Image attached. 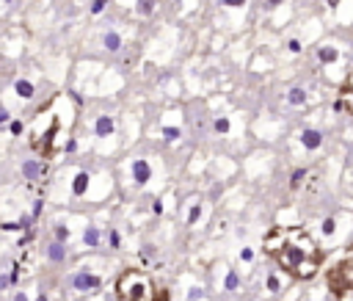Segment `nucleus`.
<instances>
[{"label":"nucleus","instance_id":"1","mask_svg":"<svg viewBox=\"0 0 353 301\" xmlns=\"http://www.w3.org/2000/svg\"><path fill=\"white\" fill-rule=\"evenodd\" d=\"M262 246L293 279H312L323 263V252L317 249L315 238L301 227H273L265 235Z\"/></svg>","mask_w":353,"mask_h":301},{"label":"nucleus","instance_id":"2","mask_svg":"<svg viewBox=\"0 0 353 301\" xmlns=\"http://www.w3.org/2000/svg\"><path fill=\"white\" fill-rule=\"evenodd\" d=\"M116 299L119 301H157V290L149 274L130 268L116 282Z\"/></svg>","mask_w":353,"mask_h":301},{"label":"nucleus","instance_id":"3","mask_svg":"<svg viewBox=\"0 0 353 301\" xmlns=\"http://www.w3.org/2000/svg\"><path fill=\"white\" fill-rule=\"evenodd\" d=\"M329 285H331V290H334L337 296L353 293V260L340 263V266L329 274Z\"/></svg>","mask_w":353,"mask_h":301},{"label":"nucleus","instance_id":"4","mask_svg":"<svg viewBox=\"0 0 353 301\" xmlns=\"http://www.w3.org/2000/svg\"><path fill=\"white\" fill-rule=\"evenodd\" d=\"M55 133H58V122H50L47 133H36V136H33V147H36L44 158H50L53 149H55Z\"/></svg>","mask_w":353,"mask_h":301},{"label":"nucleus","instance_id":"5","mask_svg":"<svg viewBox=\"0 0 353 301\" xmlns=\"http://www.w3.org/2000/svg\"><path fill=\"white\" fill-rule=\"evenodd\" d=\"M102 285V277L100 274H91V271H78L72 277V288L78 290V293H91V290H97Z\"/></svg>","mask_w":353,"mask_h":301},{"label":"nucleus","instance_id":"6","mask_svg":"<svg viewBox=\"0 0 353 301\" xmlns=\"http://www.w3.org/2000/svg\"><path fill=\"white\" fill-rule=\"evenodd\" d=\"M334 108H337V111H342V113H348V116H353V72L348 75V80L342 83Z\"/></svg>","mask_w":353,"mask_h":301},{"label":"nucleus","instance_id":"7","mask_svg":"<svg viewBox=\"0 0 353 301\" xmlns=\"http://www.w3.org/2000/svg\"><path fill=\"white\" fill-rule=\"evenodd\" d=\"M149 180H152L149 160H132V183H135V185H146Z\"/></svg>","mask_w":353,"mask_h":301},{"label":"nucleus","instance_id":"8","mask_svg":"<svg viewBox=\"0 0 353 301\" xmlns=\"http://www.w3.org/2000/svg\"><path fill=\"white\" fill-rule=\"evenodd\" d=\"M22 174H25V180H42L47 174V163L44 160H25Z\"/></svg>","mask_w":353,"mask_h":301},{"label":"nucleus","instance_id":"9","mask_svg":"<svg viewBox=\"0 0 353 301\" xmlns=\"http://www.w3.org/2000/svg\"><path fill=\"white\" fill-rule=\"evenodd\" d=\"M114 130H116V122L108 116V113H102V116H97V122H94V133L100 138H108V136H114Z\"/></svg>","mask_w":353,"mask_h":301},{"label":"nucleus","instance_id":"10","mask_svg":"<svg viewBox=\"0 0 353 301\" xmlns=\"http://www.w3.org/2000/svg\"><path fill=\"white\" fill-rule=\"evenodd\" d=\"M301 144H304L306 149H317L323 144V133L320 130H304L301 133Z\"/></svg>","mask_w":353,"mask_h":301},{"label":"nucleus","instance_id":"11","mask_svg":"<svg viewBox=\"0 0 353 301\" xmlns=\"http://www.w3.org/2000/svg\"><path fill=\"white\" fill-rule=\"evenodd\" d=\"M47 260H53V263H64L66 260V249H64V243H50L47 246Z\"/></svg>","mask_w":353,"mask_h":301},{"label":"nucleus","instance_id":"12","mask_svg":"<svg viewBox=\"0 0 353 301\" xmlns=\"http://www.w3.org/2000/svg\"><path fill=\"white\" fill-rule=\"evenodd\" d=\"M284 285H287V282H284V279H281V277H279V274H276V271L265 277V288H268L270 293H281V290H284Z\"/></svg>","mask_w":353,"mask_h":301},{"label":"nucleus","instance_id":"13","mask_svg":"<svg viewBox=\"0 0 353 301\" xmlns=\"http://www.w3.org/2000/svg\"><path fill=\"white\" fill-rule=\"evenodd\" d=\"M86 188H89V171H80L78 177H75V183H72V194L75 196H83Z\"/></svg>","mask_w":353,"mask_h":301},{"label":"nucleus","instance_id":"14","mask_svg":"<svg viewBox=\"0 0 353 301\" xmlns=\"http://www.w3.org/2000/svg\"><path fill=\"white\" fill-rule=\"evenodd\" d=\"M102 44H105L111 53H116V50L121 47V36L116 33V30H108V33H105V39H102Z\"/></svg>","mask_w":353,"mask_h":301},{"label":"nucleus","instance_id":"15","mask_svg":"<svg viewBox=\"0 0 353 301\" xmlns=\"http://www.w3.org/2000/svg\"><path fill=\"white\" fill-rule=\"evenodd\" d=\"M14 89H17V94L22 97V100H30V97H33V83L30 80H17Z\"/></svg>","mask_w":353,"mask_h":301},{"label":"nucleus","instance_id":"16","mask_svg":"<svg viewBox=\"0 0 353 301\" xmlns=\"http://www.w3.org/2000/svg\"><path fill=\"white\" fill-rule=\"evenodd\" d=\"M317 58L323 61V64H331V61L340 58V53H337L334 47H320V50H317Z\"/></svg>","mask_w":353,"mask_h":301},{"label":"nucleus","instance_id":"17","mask_svg":"<svg viewBox=\"0 0 353 301\" xmlns=\"http://www.w3.org/2000/svg\"><path fill=\"white\" fill-rule=\"evenodd\" d=\"M83 241H86V246H100V230H94V227H89V230L83 232Z\"/></svg>","mask_w":353,"mask_h":301},{"label":"nucleus","instance_id":"18","mask_svg":"<svg viewBox=\"0 0 353 301\" xmlns=\"http://www.w3.org/2000/svg\"><path fill=\"white\" fill-rule=\"evenodd\" d=\"M287 100H290V105H304V102H306V91L304 89H293L287 94Z\"/></svg>","mask_w":353,"mask_h":301},{"label":"nucleus","instance_id":"19","mask_svg":"<svg viewBox=\"0 0 353 301\" xmlns=\"http://www.w3.org/2000/svg\"><path fill=\"white\" fill-rule=\"evenodd\" d=\"M138 14H141V17H149L152 11H155V0H138Z\"/></svg>","mask_w":353,"mask_h":301},{"label":"nucleus","instance_id":"20","mask_svg":"<svg viewBox=\"0 0 353 301\" xmlns=\"http://www.w3.org/2000/svg\"><path fill=\"white\" fill-rule=\"evenodd\" d=\"M304 177H306V169L293 171V177H290V188H293V191H298V188H301V183H304Z\"/></svg>","mask_w":353,"mask_h":301},{"label":"nucleus","instance_id":"21","mask_svg":"<svg viewBox=\"0 0 353 301\" xmlns=\"http://www.w3.org/2000/svg\"><path fill=\"white\" fill-rule=\"evenodd\" d=\"M224 288H227V290H237V288H240V277H237L235 271H229L227 279H224Z\"/></svg>","mask_w":353,"mask_h":301},{"label":"nucleus","instance_id":"22","mask_svg":"<svg viewBox=\"0 0 353 301\" xmlns=\"http://www.w3.org/2000/svg\"><path fill=\"white\" fill-rule=\"evenodd\" d=\"M180 127H163V138H166V141H180Z\"/></svg>","mask_w":353,"mask_h":301},{"label":"nucleus","instance_id":"23","mask_svg":"<svg viewBox=\"0 0 353 301\" xmlns=\"http://www.w3.org/2000/svg\"><path fill=\"white\" fill-rule=\"evenodd\" d=\"M55 241H58V243L69 241V230H66L64 224H58V227H55Z\"/></svg>","mask_w":353,"mask_h":301},{"label":"nucleus","instance_id":"24","mask_svg":"<svg viewBox=\"0 0 353 301\" xmlns=\"http://www.w3.org/2000/svg\"><path fill=\"white\" fill-rule=\"evenodd\" d=\"M216 133H229V119H216Z\"/></svg>","mask_w":353,"mask_h":301},{"label":"nucleus","instance_id":"25","mask_svg":"<svg viewBox=\"0 0 353 301\" xmlns=\"http://www.w3.org/2000/svg\"><path fill=\"white\" fill-rule=\"evenodd\" d=\"M105 6H108V0H94V3H91V14H102Z\"/></svg>","mask_w":353,"mask_h":301},{"label":"nucleus","instance_id":"26","mask_svg":"<svg viewBox=\"0 0 353 301\" xmlns=\"http://www.w3.org/2000/svg\"><path fill=\"white\" fill-rule=\"evenodd\" d=\"M334 227H337L334 219H326L323 221V235H334Z\"/></svg>","mask_w":353,"mask_h":301},{"label":"nucleus","instance_id":"27","mask_svg":"<svg viewBox=\"0 0 353 301\" xmlns=\"http://www.w3.org/2000/svg\"><path fill=\"white\" fill-rule=\"evenodd\" d=\"M199 213H202V207H199V205H193V207H191V213H188V224H196Z\"/></svg>","mask_w":353,"mask_h":301},{"label":"nucleus","instance_id":"28","mask_svg":"<svg viewBox=\"0 0 353 301\" xmlns=\"http://www.w3.org/2000/svg\"><path fill=\"white\" fill-rule=\"evenodd\" d=\"M240 260H243V263H251V260H254V249L245 246L243 252H240Z\"/></svg>","mask_w":353,"mask_h":301},{"label":"nucleus","instance_id":"29","mask_svg":"<svg viewBox=\"0 0 353 301\" xmlns=\"http://www.w3.org/2000/svg\"><path fill=\"white\" fill-rule=\"evenodd\" d=\"M202 296H204L202 288H191V293H188V301H199Z\"/></svg>","mask_w":353,"mask_h":301},{"label":"nucleus","instance_id":"30","mask_svg":"<svg viewBox=\"0 0 353 301\" xmlns=\"http://www.w3.org/2000/svg\"><path fill=\"white\" fill-rule=\"evenodd\" d=\"M108 241H111V246H114V249H119V232H116V230H111V235H108Z\"/></svg>","mask_w":353,"mask_h":301},{"label":"nucleus","instance_id":"31","mask_svg":"<svg viewBox=\"0 0 353 301\" xmlns=\"http://www.w3.org/2000/svg\"><path fill=\"white\" fill-rule=\"evenodd\" d=\"M152 213H155V216H160V213H163V202H160V199L152 202Z\"/></svg>","mask_w":353,"mask_h":301},{"label":"nucleus","instance_id":"32","mask_svg":"<svg viewBox=\"0 0 353 301\" xmlns=\"http://www.w3.org/2000/svg\"><path fill=\"white\" fill-rule=\"evenodd\" d=\"M8 119H11V116H8V111H6V108H0V127L8 124Z\"/></svg>","mask_w":353,"mask_h":301},{"label":"nucleus","instance_id":"33","mask_svg":"<svg viewBox=\"0 0 353 301\" xmlns=\"http://www.w3.org/2000/svg\"><path fill=\"white\" fill-rule=\"evenodd\" d=\"M243 3H245V0H224V6H243Z\"/></svg>","mask_w":353,"mask_h":301},{"label":"nucleus","instance_id":"34","mask_svg":"<svg viewBox=\"0 0 353 301\" xmlns=\"http://www.w3.org/2000/svg\"><path fill=\"white\" fill-rule=\"evenodd\" d=\"M11 133H14V136H19V133H22V124H19V122H11Z\"/></svg>","mask_w":353,"mask_h":301},{"label":"nucleus","instance_id":"35","mask_svg":"<svg viewBox=\"0 0 353 301\" xmlns=\"http://www.w3.org/2000/svg\"><path fill=\"white\" fill-rule=\"evenodd\" d=\"M14 301H30V296H25V293H14Z\"/></svg>","mask_w":353,"mask_h":301},{"label":"nucleus","instance_id":"36","mask_svg":"<svg viewBox=\"0 0 353 301\" xmlns=\"http://www.w3.org/2000/svg\"><path fill=\"white\" fill-rule=\"evenodd\" d=\"M33 301H47V296H44V293H39V296H36V299H33Z\"/></svg>","mask_w":353,"mask_h":301},{"label":"nucleus","instance_id":"37","mask_svg":"<svg viewBox=\"0 0 353 301\" xmlns=\"http://www.w3.org/2000/svg\"><path fill=\"white\" fill-rule=\"evenodd\" d=\"M157 301H168V296L166 293H157Z\"/></svg>","mask_w":353,"mask_h":301},{"label":"nucleus","instance_id":"38","mask_svg":"<svg viewBox=\"0 0 353 301\" xmlns=\"http://www.w3.org/2000/svg\"><path fill=\"white\" fill-rule=\"evenodd\" d=\"M281 0H268V6H279Z\"/></svg>","mask_w":353,"mask_h":301},{"label":"nucleus","instance_id":"39","mask_svg":"<svg viewBox=\"0 0 353 301\" xmlns=\"http://www.w3.org/2000/svg\"><path fill=\"white\" fill-rule=\"evenodd\" d=\"M306 301H312V299H306Z\"/></svg>","mask_w":353,"mask_h":301}]
</instances>
